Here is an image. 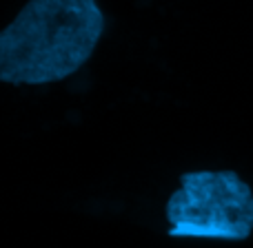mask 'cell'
I'll return each mask as SVG.
<instances>
[{
	"label": "cell",
	"instance_id": "7a4b0ae2",
	"mask_svg": "<svg viewBox=\"0 0 253 248\" xmlns=\"http://www.w3.org/2000/svg\"><path fill=\"white\" fill-rule=\"evenodd\" d=\"M167 233L178 240L247 242L253 235V188L236 171H187L165 204Z\"/></svg>",
	"mask_w": 253,
	"mask_h": 248
},
{
	"label": "cell",
	"instance_id": "6da1fadb",
	"mask_svg": "<svg viewBox=\"0 0 253 248\" xmlns=\"http://www.w3.org/2000/svg\"><path fill=\"white\" fill-rule=\"evenodd\" d=\"M98 0H29L0 34V80L44 87L80 71L105 34Z\"/></svg>",
	"mask_w": 253,
	"mask_h": 248
}]
</instances>
